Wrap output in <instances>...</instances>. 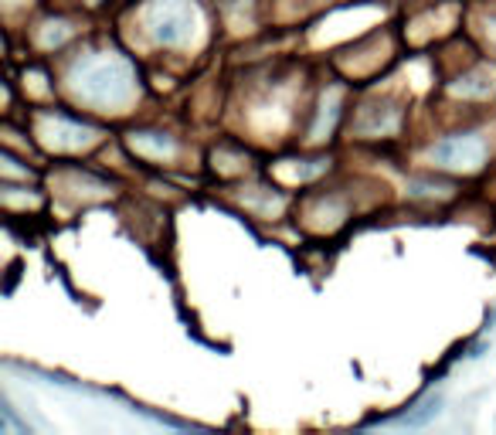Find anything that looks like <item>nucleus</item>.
<instances>
[{
	"mask_svg": "<svg viewBox=\"0 0 496 435\" xmlns=\"http://www.w3.org/2000/svg\"><path fill=\"white\" fill-rule=\"evenodd\" d=\"M452 92L459 95H473V99H480V95H490L493 92V75L490 72H469V75H463L459 82H452Z\"/></svg>",
	"mask_w": 496,
	"mask_h": 435,
	"instance_id": "6",
	"label": "nucleus"
},
{
	"mask_svg": "<svg viewBox=\"0 0 496 435\" xmlns=\"http://www.w3.org/2000/svg\"><path fill=\"white\" fill-rule=\"evenodd\" d=\"M490 154V140L482 133H455L428 146V160L446 171H476Z\"/></svg>",
	"mask_w": 496,
	"mask_h": 435,
	"instance_id": "3",
	"label": "nucleus"
},
{
	"mask_svg": "<svg viewBox=\"0 0 496 435\" xmlns=\"http://www.w3.org/2000/svg\"><path fill=\"white\" fill-rule=\"evenodd\" d=\"M133 146H136V150H156V154H171L173 140H167L163 133H136V136H133Z\"/></svg>",
	"mask_w": 496,
	"mask_h": 435,
	"instance_id": "7",
	"label": "nucleus"
},
{
	"mask_svg": "<svg viewBox=\"0 0 496 435\" xmlns=\"http://www.w3.org/2000/svg\"><path fill=\"white\" fill-rule=\"evenodd\" d=\"M72 89L78 99L92 102V106H126L133 92H136V82H133V68L123 58H82L72 68Z\"/></svg>",
	"mask_w": 496,
	"mask_h": 435,
	"instance_id": "1",
	"label": "nucleus"
},
{
	"mask_svg": "<svg viewBox=\"0 0 496 435\" xmlns=\"http://www.w3.org/2000/svg\"><path fill=\"white\" fill-rule=\"evenodd\" d=\"M146 31L156 45L180 48L198 31V11L190 0H153L146 7Z\"/></svg>",
	"mask_w": 496,
	"mask_h": 435,
	"instance_id": "2",
	"label": "nucleus"
},
{
	"mask_svg": "<svg viewBox=\"0 0 496 435\" xmlns=\"http://www.w3.org/2000/svg\"><path fill=\"white\" fill-rule=\"evenodd\" d=\"M442 394H428L425 402L415 408V412H408V415H401V419H394V425H404V429H421V425H428V421L442 412Z\"/></svg>",
	"mask_w": 496,
	"mask_h": 435,
	"instance_id": "5",
	"label": "nucleus"
},
{
	"mask_svg": "<svg viewBox=\"0 0 496 435\" xmlns=\"http://www.w3.org/2000/svg\"><path fill=\"white\" fill-rule=\"evenodd\" d=\"M354 129L357 133H364V136L394 133V129H398V106H394L391 99H374V102H367V106L360 109Z\"/></svg>",
	"mask_w": 496,
	"mask_h": 435,
	"instance_id": "4",
	"label": "nucleus"
}]
</instances>
